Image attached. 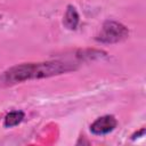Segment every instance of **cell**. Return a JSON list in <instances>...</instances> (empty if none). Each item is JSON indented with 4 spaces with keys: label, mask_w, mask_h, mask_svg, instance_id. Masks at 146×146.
Segmentation results:
<instances>
[{
    "label": "cell",
    "mask_w": 146,
    "mask_h": 146,
    "mask_svg": "<svg viewBox=\"0 0 146 146\" xmlns=\"http://www.w3.org/2000/svg\"><path fill=\"white\" fill-rule=\"evenodd\" d=\"M129 34L128 29L119 22L115 21H106L100 32L97 34L96 40L102 43H116L124 40Z\"/></svg>",
    "instance_id": "obj_2"
},
{
    "label": "cell",
    "mask_w": 146,
    "mask_h": 146,
    "mask_svg": "<svg viewBox=\"0 0 146 146\" xmlns=\"http://www.w3.org/2000/svg\"><path fill=\"white\" fill-rule=\"evenodd\" d=\"M117 124L116 119L113 115H104L95 120L90 125V131L96 136L107 135L115 129Z\"/></svg>",
    "instance_id": "obj_3"
},
{
    "label": "cell",
    "mask_w": 146,
    "mask_h": 146,
    "mask_svg": "<svg viewBox=\"0 0 146 146\" xmlns=\"http://www.w3.org/2000/svg\"><path fill=\"white\" fill-rule=\"evenodd\" d=\"M79 19L80 17L76 9L71 5L67 6V9L64 15V19H63V24L65 25V27H67L68 30H75L79 24Z\"/></svg>",
    "instance_id": "obj_4"
},
{
    "label": "cell",
    "mask_w": 146,
    "mask_h": 146,
    "mask_svg": "<svg viewBox=\"0 0 146 146\" xmlns=\"http://www.w3.org/2000/svg\"><path fill=\"white\" fill-rule=\"evenodd\" d=\"M25 114L23 111H13L10 113H8L6 116H5V120H3V125L7 127V128H11V127H15L17 125L18 123H21L24 119Z\"/></svg>",
    "instance_id": "obj_5"
},
{
    "label": "cell",
    "mask_w": 146,
    "mask_h": 146,
    "mask_svg": "<svg viewBox=\"0 0 146 146\" xmlns=\"http://www.w3.org/2000/svg\"><path fill=\"white\" fill-rule=\"evenodd\" d=\"M75 70L74 64L62 62V60H50L41 63H24L19 65L11 66L0 74V88L11 87L14 84L34 80L50 78L54 75H59L70 71Z\"/></svg>",
    "instance_id": "obj_1"
}]
</instances>
